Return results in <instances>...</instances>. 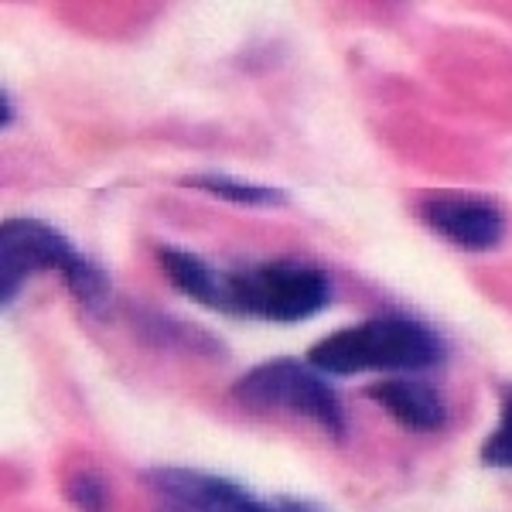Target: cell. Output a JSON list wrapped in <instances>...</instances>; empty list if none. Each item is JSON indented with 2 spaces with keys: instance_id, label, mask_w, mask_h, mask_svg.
<instances>
[{
  "instance_id": "6da1fadb",
  "label": "cell",
  "mask_w": 512,
  "mask_h": 512,
  "mask_svg": "<svg viewBox=\"0 0 512 512\" xmlns=\"http://www.w3.org/2000/svg\"><path fill=\"white\" fill-rule=\"evenodd\" d=\"M335 297L332 277L315 263L301 260H267L246 263L236 270L212 267L209 287L202 294V308L222 311L233 318L256 321H308L325 311Z\"/></svg>"
},
{
  "instance_id": "7a4b0ae2",
  "label": "cell",
  "mask_w": 512,
  "mask_h": 512,
  "mask_svg": "<svg viewBox=\"0 0 512 512\" xmlns=\"http://www.w3.org/2000/svg\"><path fill=\"white\" fill-rule=\"evenodd\" d=\"M52 270L65 280L69 294L89 315H103L110 308V274L89 260L62 229L41 219H7L0 226V301L11 308L31 277Z\"/></svg>"
},
{
  "instance_id": "3957f363",
  "label": "cell",
  "mask_w": 512,
  "mask_h": 512,
  "mask_svg": "<svg viewBox=\"0 0 512 512\" xmlns=\"http://www.w3.org/2000/svg\"><path fill=\"white\" fill-rule=\"evenodd\" d=\"M448 359V342L427 321L383 315L338 328L308 352V362L328 376L359 373H414L437 369Z\"/></svg>"
},
{
  "instance_id": "277c9868",
  "label": "cell",
  "mask_w": 512,
  "mask_h": 512,
  "mask_svg": "<svg viewBox=\"0 0 512 512\" xmlns=\"http://www.w3.org/2000/svg\"><path fill=\"white\" fill-rule=\"evenodd\" d=\"M233 396L250 410H284V414L311 420V424L321 427L335 441H342L345 431H349L342 400H338V393L325 383V376L311 362H260L233 386Z\"/></svg>"
},
{
  "instance_id": "5b68a950",
  "label": "cell",
  "mask_w": 512,
  "mask_h": 512,
  "mask_svg": "<svg viewBox=\"0 0 512 512\" xmlns=\"http://www.w3.org/2000/svg\"><path fill=\"white\" fill-rule=\"evenodd\" d=\"M147 482L168 502V512H321L301 499H263L233 478L198 468H154Z\"/></svg>"
},
{
  "instance_id": "8992f818",
  "label": "cell",
  "mask_w": 512,
  "mask_h": 512,
  "mask_svg": "<svg viewBox=\"0 0 512 512\" xmlns=\"http://www.w3.org/2000/svg\"><path fill=\"white\" fill-rule=\"evenodd\" d=\"M420 216L441 239L468 253H489L506 239V216L495 202L472 195H441L420 205Z\"/></svg>"
},
{
  "instance_id": "52a82bcc",
  "label": "cell",
  "mask_w": 512,
  "mask_h": 512,
  "mask_svg": "<svg viewBox=\"0 0 512 512\" xmlns=\"http://www.w3.org/2000/svg\"><path fill=\"white\" fill-rule=\"evenodd\" d=\"M366 396L373 403L390 414L403 431L410 434H434L444 427L448 420V407H444L441 393L427 383H417V379L407 376H390V379H379L366 390Z\"/></svg>"
},
{
  "instance_id": "ba28073f",
  "label": "cell",
  "mask_w": 512,
  "mask_h": 512,
  "mask_svg": "<svg viewBox=\"0 0 512 512\" xmlns=\"http://www.w3.org/2000/svg\"><path fill=\"white\" fill-rule=\"evenodd\" d=\"M185 185L202 188V192L222 198V202L246 205V209H277L284 205V192L270 185H253V181H239L233 175H192L185 178Z\"/></svg>"
},
{
  "instance_id": "9c48e42d",
  "label": "cell",
  "mask_w": 512,
  "mask_h": 512,
  "mask_svg": "<svg viewBox=\"0 0 512 512\" xmlns=\"http://www.w3.org/2000/svg\"><path fill=\"white\" fill-rule=\"evenodd\" d=\"M478 458H482V465H489V468L512 472V383H506V390H502L499 424H495V431L485 437Z\"/></svg>"
},
{
  "instance_id": "30bf717a",
  "label": "cell",
  "mask_w": 512,
  "mask_h": 512,
  "mask_svg": "<svg viewBox=\"0 0 512 512\" xmlns=\"http://www.w3.org/2000/svg\"><path fill=\"white\" fill-rule=\"evenodd\" d=\"M65 495L79 512H106V502H110V492H106L103 475L96 472H76L65 482Z\"/></svg>"
},
{
  "instance_id": "8fae6325",
  "label": "cell",
  "mask_w": 512,
  "mask_h": 512,
  "mask_svg": "<svg viewBox=\"0 0 512 512\" xmlns=\"http://www.w3.org/2000/svg\"><path fill=\"white\" fill-rule=\"evenodd\" d=\"M0 127H14V103L7 89H0Z\"/></svg>"
}]
</instances>
